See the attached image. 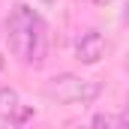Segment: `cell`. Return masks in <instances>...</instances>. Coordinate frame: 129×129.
<instances>
[{"label":"cell","instance_id":"1","mask_svg":"<svg viewBox=\"0 0 129 129\" xmlns=\"http://www.w3.org/2000/svg\"><path fill=\"white\" fill-rule=\"evenodd\" d=\"M6 39L15 57H21L24 63H39L45 51V21L27 3H15L6 21Z\"/></svg>","mask_w":129,"mask_h":129},{"label":"cell","instance_id":"2","mask_svg":"<svg viewBox=\"0 0 129 129\" xmlns=\"http://www.w3.org/2000/svg\"><path fill=\"white\" fill-rule=\"evenodd\" d=\"M42 93L48 99H54V102H60V105H87V102H93L102 93V81L63 72V75L48 78L45 87H42Z\"/></svg>","mask_w":129,"mask_h":129},{"label":"cell","instance_id":"3","mask_svg":"<svg viewBox=\"0 0 129 129\" xmlns=\"http://www.w3.org/2000/svg\"><path fill=\"white\" fill-rule=\"evenodd\" d=\"M105 54V36L99 30H84L78 36V42H75V60L84 66H93Z\"/></svg>","mask_w":129,"mask_h":129},{"label":"cell","instance_id":"4","mask_svg":"<svg viewBox=\"0 0 129 129\" xmlns=\"http://www.w3.org/2000/svg\"><path fill=\"white\" fill-rule=\"evenodd\" d=\"M18 108H21L18 90L0 87V117H3V120H15V117H18Z\"/></svg>","mask_w":129,"mask_h":129},{"label":"cell","instance_id":"5","mask_svg":"<svg viewBox=\"0 0 129 129\" xmlns=\"http://www.w3.org/2000/svg\"><path fill=\"white\" fill-rule=\"evenodd\" d=\"M93 126H123L120 123V114L114 117V114H96L93 117Z\"/></svg>","mask_w":129,"mask_h":129},{"label":"cell","instance_id":"6","mask_svg":"<svg viewBox=\"0 0 129 129\" xmlns=\"http://www.w3.org/2000/svg\"><path fill=\"white\" fill-rule=\"evenodd\" d=\"M120 123L129 126V96H126V108H123V114H120Z\"/></svg>","mask_w":129,"mask_h":129},{"label":"cell","instance_id":"7","mask_svg":"<svg viewBox=\"0 0 129 129\" xmlns=\"http://www.w3.org/2000/svg\"><path fill=\"white\" fill-rule=\"evenodd\" d=\"M96 6H108V3H114V0H93Z\"/></svg>","mask_w":129,"mask_h":129},{"label":"cell","instance_id":"8","mask_svg":"<svg viewBox=\"0 0 129 129\" xmlns=\"http://www.w3.org/2000/svg\"><path fill=\"white\" fill-rule=\"evenodd\" d=\"M0 72H3V54H0Z\"/></svg>","mask_w":129,"mask_h":129},{"label":"cell","instance_id":"9","mask_svg":"<svg viewBox=\"0 0 129 129\" xmlns=\"http://www.w3.org/2000/svg\"><path fill=\"white\" fill-rule=\"evenodd\" d=\"M45 3H51V0H45Z\"/></svg>","mask_w":129,"mask_h":129}]
</instances>
